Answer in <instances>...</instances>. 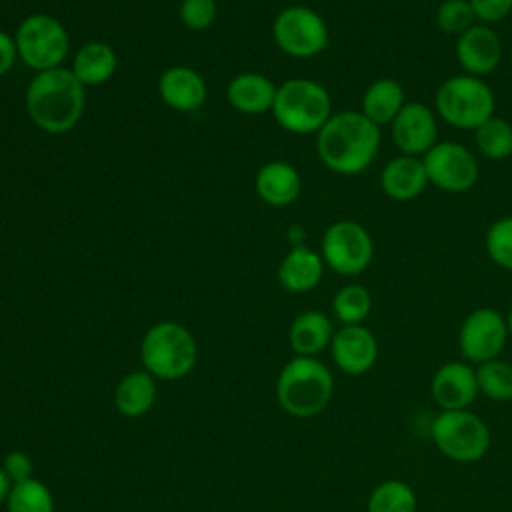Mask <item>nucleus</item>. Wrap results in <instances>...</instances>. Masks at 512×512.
I'll list each match as a JSON object with an SVG mask.
<instances>
[{"mask_svg":"<svg viewBox=\"0 0 512 512\" xmlns=\"http://www.w3.org/2000/svg\"><path fill=\"white\" fill-rule=\"evenodd\" d=\"M324 264L340 276H358L372 264L374 240L356 220L332 222L320 244Z\"/></svg>","mask_w":512,"mask_h":512,"instance_id":"obj_9","label":"nucleus"},{"mask_svg":"<svg viewBox=\"0 0 512 512\" xmlns=\"http://www.w3.org/2000/svg\"><path fill=\"white\" fill-rule=\"evenodd\" d=\"M454 54L464 74L484 78L500 66L504 48L498 32L492 26L478 22L456 38Z\"/></svg>","mask_w":512,"mask_h":512,"instance_id":"obj_15","label":"nucleus"},{"mask_svg":"<svg viewBox=\"0 0 512 512\" xmlns=\"http://www.w3.org/2000/svg\"><path fill=\"white\" fill-rule=\"evenodd\" d=\"M10 488H12V480L8 478V474L4 472V468L0 466V504L6 502L8 494H10Z\"/></svg>","mask_w":512,"mask_h":512,"instance_id":"obj_37","label":"nucleus"},{"mask_svg":"<svg viewBox=\"0 0 512 512\" xmlns=\"http://www.w3.org/2000/svg\"><path fill=\"white\" fill-rule=\"evenodd\" d=\"M484 248L498 268L512 272V216H502L488 226Z\"/></svg>","mask_w":512,"mask_h":512,"instance_id":"obj_31","label":"nucleus"},{"mask_svg":"<svg viewBox=\"0 0 512 512\" xmlns=\"http://www.w3.org/2000/svg\"><path fill=\"white\" fill-rule=\"evenodd\" d=\"M330 354L340 372L362 376L370 372L378 360V340L364 324L340 326L332 336Z\"/></svg>","mask_w":512,"mask_h":512,"instance_id":"obj_14","label":"nucleus"},{"mask_svg":"<svg viewBox=\"0 0 512 512\" xmlns=\"http://www.w3.org/2000/svg\"><path fill=\"white\" fill-rule=\"evenodd\" d=\"M428 182L450 194H462L476 186L480 178V164L476 154L460 142H436L422 156Z\"/></svg>","mask_w":512,"mask_h":512,"instance_id":"obj_11","label":"nucleus"},{"mask_svg":"<svg viewBox=\"0 0 512 512\" xmlns=\"http://www.w3.org/2000/svg\"><path fill=\"white\" fill-rule=\"evenodd\" d=\"M156 378L146 370H136L126 374L116 390H114V404L116 410L126 418L144 416L156 400Z\"/></svg>","mask_w":512,"mask_h":512,"instance_id":"obj_25","label":"nucleus"},{"mask_svg":"<svg viewBox=\"0 0 512 512\" xmlns=\"http://www.w3.org/2000/svg\"><path fill=\"white\" fill-rule=\"evenodd\" d=\"M272 36L276 46L292 58H314L330 42L324 18L308 6H288L274 18Z\"/></svg>","mask_w":512,"mask_h":512,"instance_id":"obj_10","label":"nucleus"},{"mask_svg":"<svg viewBox=\"0 0 512 512\" xmlns=\"http://www.w3.org/2000/svg\"><path fill=\"white\" fill-rule=\"evenodd\" d=\"M436 448L450 460L470 464L486 456L492 436L488 424L468 410H440L430 430Z\"/></svg>","mask_w":512,"mask_h":512,"instance_id":"obj_7","label":"nucleus"},{"mask_svg":"<svg viewBox=\"0 0 512 512\" xmlns=\"http://www.w3.org/2000/svg\"><path fill=\"white\" fill-rule=\"evenodd\" d=\"M474 144L480 156L488 160H506L512 156V124L502 116H490L474 130Z\"/></svg>","mask_w":512,"mask_h":512,"instance_id":"obj_26","label":"nucleus"},{"mask_svg":"<svg viewBox=\"0 0 512 512\" xmlns=\"http://www.w3.org/2000/svg\"><path fill=\"white\" fill-rule=\"evenodd\" d=\"M510 364H512V362H510Z\"/></svg>","mask_w":512,"mask_h":512,"instance_id":"obj_39","label":"nucleus"},{"mask_svg":"<svg viewBox=\"0 0 512 512\" xmlns=\"http://www.w3.org/2000/svg\"><path fill=\"white\" fill-rule=\"evenodd\" d=\"M372 310L370 290L362 284H344L332 298V312L342 326L362 324Z\"/></svg>","mask_w":512,"mask_h":512,"instance_id":"obj_28","label":"nucleus"},{"mask_svg":"<svg viewBox=\"0 0 512 512\" xmlns=\"http://www.w3.org/2000/svg\"><path fill=\"white\" fill-rule=\"evenodd\" d=\"M476 382L480 394L494 402L512 400V364L494 358L476 366Z\"/></svg>","mask_w":512,"mask_h":512,"instance_id":"obj_30","label":"nucleus"},{"mask_svg":"<svg viewBox=\"0 0 512 512\" xmlns=\"http://www.w3.org/2000/svg\"><path fill=\"white\" fill-rule=\"evenodd\" d=\"M480 24H496L512 12V0H468Z\"/></svg>","mask_w":512,"mask_h":512,"instance_id":"obj_34","label":"nucleus"},{"mask_svg":"<svg viewBox=\"0 0 512 512\" xmlns=\"http://www.w3.org/2000/svg\"><path fill=\"white\" fill-rule=\"evenodd\" d=\"M324 260L320 252L298 244L290 248V252L282 258L278 266V282L284 290L302 294L316 288L324 276Z\"/></svg>","mask_w":512,"mask_h":512,"instance_id":"obj_19","label":"nucleus"},{"mask_svg":"<svg viewBox=\"0 0 512 512\" xmlns=\"http://www.w3.org/2000/svg\"><path fill=\"white\" fill-rule=\"evenodd\" d=\"M430 394L440 410H468L478 398L476 368L466 360H450L436 368Z\"/></svg>","mask_w":512,"mask_h":512,"instance_id":"obj_16","label":"nucleus"},{"mask_svg":"<svg viewBox=\"0 0 512 512\" xmlns=\"http://www.w3.org/2000/svg\"><path fill=\"white\" fill-rule=\"evenodd\" d=\"M2 468L4 472L8 474V478L12 480V484L16 482H24L28 478H34V464H32V458L22 452V450H12L4 456L2 460Z\"/></svg>","mask_w":512,"mask_h":512,"instance_id":"obj_35","label":"nucleus"},{"mask_svg":"<svg viewBox=\"0 0 512 512\" xmlns=\"http://www.w3.org/2000/svg\"><path fill=\"white\" fill-rule=\"evenodd\" d=\"M436 26L450 36H460L478 24L468 0H442L436 8Z\"/></svg>","mask_w":512,"mask_h":512,"instance_id":"obj_32","label":"nucleus"},{"mask_svg":"<svg viewBox=\"0 0 512 512\" xmlns=\"http://www.w3.org/2000/svg\"><path fill=\"white\" fill-rule=\"evenodd\" d=\"M158 92L164 104L178 112H194L206 100V84L202 76L188 66H172L162 72Z\"/></svg>","mask_w":512,"mask_h":512,"instance_id":"obj_18","label":"nucleus"},{"mask_svg":"<svg viewBox=\"0 0 512 512\" xmlns=\"http://www.w3.org/2000/svg\"><path fill=\"white\" fill-rule=\"evenodd\" d=\"M418 498L410 484L390 478L380 482L368 496L366 512H416Z\"/></svg>","mask_w":512,"mask_h":512,"instance_id":"obj_27","label":"nucleus"},{"mask_svg":"<svg viewBox=\"0 0 512 512\" xmlns=\"http://www.w3.org/2000/svg\"><path fill=\"white\" fill-rule=\"evenodd\" d=\"M276 88L270 78L258 72H242L230 80L226 98L228 104L242 114H262L272 112Z\"/></svg>","mask_w":512,"mask_h":512,"instance_id":"obj_21","label":"nucleus"},{"mask_svg":"<svg viewBox=\"0 0 512 512\" xmlns=\"http://www.w3.org/2000/svg\"><path fill=\"white\" fill-rule=\"evenodd\" d=\"M506 322H508V332H510V336H512V308H510L508 314H506Z\"/></svg>","mask_w":512,"mask_h":512,"instance_id":"obj_38","label":"nucleus"},{"mask_svg":"<svg viewBox=\"0 0 512 512\" xmlns=\"http://www.w3.org/2000/svg\"><path fill=\"white\" fill-rule=\"evenodd\" d=\"M16 58H18L16 40L8 32L0 30V78L10 72Z\"/></svg>","mask_w":512,"mask_h":512,"instance_id":"obj_36","label":"nucleus"},{"mask_svg":"<svg viewBox=\"0 0 512 512\" xmlns=\"http://www.w3.org/2000/svg\"><path fill=\"white\" fill-rule=\"evenodd\" d=\"M218 14L216 0H182L180 4V22L188 30H206L214 24Z\"/></svg>","mask_w":512,"mask_h":512,"instance_id":"obj_33","label":"nucleus"},{"mask_svg":"<svg viewBox=\"0 0 512 512\" xmlns=\"http://www.w3.org/2000/svg\"><path fill=\"white\" fill-rule=\"evenodd\" d=\"M380 142V126L360 110H342L332 114L318 130L316 152L328 170L356 176L376 160Z\"/></svg>","mask_w":512,"mask_h":512,"instance_id":"obj_1","label":"nucleus"},{"mask_svg":"<svg viewBox=\"0 0 512 512\" xmlns=\"http://www.w3.org/2000/svg\"><path fill=\"white\" fill-rule=\"evenodd\" d=\"M334 376L316 356H294L276 380V400L296 418L318 416L332 400Z\"/></svg>","mask_w":512,"mask_h":512,"instance_id":"obj_3","label":"nucleus"},{"mask_svg":"<svg viewBox=\"0 0 512 512\" xmlns=\"http://www.w3.org/2000/svg\"><path fill=\"white\" fill-rule=\"evenodd\" d=\"M496 96L488 82L470 74L446 78L434 96V112L448 126L458 130H476L494 116Z\"/></svg>","mask_w":512,"mask_h":512,"instance_id":"obj_5","label":"nucleus"},{"mask_svg":"<svg viewBox=\"0 0 512 512\" xmlns=\"http://www.w3.org/2000/svg\"><path fill=\"white\" fill-rule=\"evenodd\" d=\"M254 186L260 200H264L270 206L284 208L298 198L302 180L298 170L292 164L274 160V162H266L258 170Z\"/></svg>","mask_w":512,"mask_h":512,"instance_id":"obj_20","label":"nucleus"},{"mask_svg":"<svg viewBox=\"0 0 512 512\" xmlns=\"http://www.w3.org/2000/svg\"><path fill=\"white\" fill-rule=\"evenodd\" d=\"M86 86L68 68L36 72L26 88L30 120L48 134L68 132L84 112Z\"/></svg>","mask_w":512,"mask_h":512,"instance_id":"obj_2","label":"nucleus"},{"mask_svg":"<svg viewBox=\"0 0 512 512\" xmlns=\"http://www.w3.org/2000/svg\"><path fill=\"white\" fill-rule=\"evenodd\" d=\"M18 58L36 72L60 68L70 50L64 24L50 14H30L16 30Z\"/></svg>","mask_w":512,"mask_h":512,"instance_id":"obj_8","label":"nucleus"},{"mask_svg":"<svg viewBox=\"0 0 512 512\" xmlns=\"http://www.w3.org/2000/svg\"><path fill=\"white\" fill-rule=\"evenodd\" d=\"M140 360L148 374L158 380H178L192 372L198 346L188 328L164 320L146 330L140 342Z\"/></svg>","mask_w":512,"mask_h":512,"instance_id":"obj_4","label":"nucleus"},{"mask_svg":"<svg viewBox=\"0 0 512 512\" xmlns=\"http://www.w3.org/2000/svg\"><path fill=\"white\" fill-rule=\"evenodd\" d=\"M404 88L394 78H378L374 80L362 94L360 112L372 120L376 126H390L398 116L402 106L406 104Z\"/></svg>","mask_w":512,"mask_h":512,"instance_id":"obj_23","label":"nucleus"},{"mask_svg":"<svg viewBox=\"0 0 512 512\" xmlns=\"http://www.w3.org/2000/svg\"><path fill=\"white\" fill-rule=\"evenodd\" d=\"M334 328L330 318L320 310L298 314L288 328V342L296 356H316L330 348Z\"/></svg>","mask_w":512,"mask_h":512,"instance_id":"obj_22","label":"nucleus"},{"mask_svg":"<svg viewBox=\"0 0 512 512\" xmlns=\"http://www.w3.org/2000/svg\"><path fill=\"white\" fill-rule=\"evenodd\" d=\"M272 114L292 134H318L334 112L330 94L322 84L308 78H290L276 88Z\"/></svg>","mask_w":512,"mask_h":512,"instance_id":"obj_6","label":"nucleus"},{"mask_svg":"<svg viewBox=\"0 0 512 512\" xmlns=\"http://www.w3.org/2000/svg\"><path fill=\"white\" fill-rule=\"evenodd\" d=\"M390 136L400 154L422 158L438 142V116L434 108L408 100L392 120Z\"/></svg>","mask_w":512,"mask_h":512,"instance_id":"obj_13","label":"nucleus"},{"mask_svg":"<svg viewBox=\"0 0 512 512\" xmlns=\"http://www.w3.org/2000/svg\"><path fill=\"white\" fill-rule=\"evenodd\" d=\"M506 316L494 308L482 306L472 310L460 324L458 348L468 364H482L500 358L508 342Z\"/></svg>","mask_w":512,"mask_h":512,"instance_id":"obj_12","label":"nucleus"},{"mask_svg":"<svg viewBox=\"0 0 512 512\" xmlns=\"http://www.w3.org/2000/svg\"><path fill=\"white\" fill-rule=\"evenodd\" d=\"M428 174L420 156L398 154L380 172V188L394 202H410L428 186Z\"/></svg>","mask_w":512,"mask_h":512,"instance_id":"obj_17","label":"nucleus"},{"mask_svg":"<svg viewBox=\"0 0 512 512\" xmlns=\"http://www.w3.org/2000/svg\"><path fill=\"white\" fill-rule=\"evenodd\" d=\"M6 512H54L52 492L36 478L16 482L6 498Z\"/></svg>","mask_w":512,"mask_h":512,"instance_id":"obj_29","label":"nucleus"},{"mask_svg":"<svg viewBox=\"0 0 512 512\" xmlns=\"http://www.w3.org/2000/svg\"><path fill=\"white\" fill-rule=\"evenodd\" d=\"M118 58L110 44L94 40L84 44L72 60V74L84 86H96L110 80L116 72Z\"/></svg>","mask_w":512,"mask_h":512,"instance_id":"obj_24","label":"nucleus"}]
</instances>
